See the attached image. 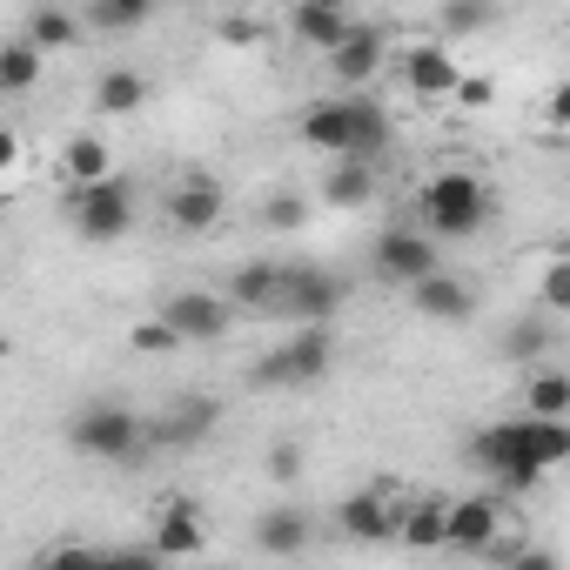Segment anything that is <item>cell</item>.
I'll use <instances>...</instances> for the list:
<instances>
[{"label": "cell", "mask_w": 570, "mask_h": 570, "mask_svg": "<svg viewBox=\"0 0 570 570\" xmlns=\"http://www.w3.org/2000/svg\"><path fill=\"white\" fill-rule=\"evenodd\" d=\"M268 476H275V483H296V476H303V443H296V436H282V443L268 450Z\"/></svg>", "instance_id": "35"}, {"label": "cell", "mask_w": 570, "mask_h": 570, "mask_svg": "<svg viewBox=\"0 0 570 570\" xmlns=\"http://www.w3.org/2000/svg\"><path fill=\"white\" fill-rule=\"evenodd\" d=\"M161 323H168L181 343H222V336H228V323H235V309H228V296L175 289V296H161Z\"/></svg>", "instance_id": "8"}, {"label": "cell", "mask_w": 570, "mask_h": 570, "mask_svg": "<svg viewBox=\"0 0 570 570\" xmlns=\"http://www.w3.org/2000/svg\"><path fill=\"white\" fill-rule=\"evenodd\" d=\"M148 14H155V0H88V28H108V35L141 28Z\"/></svg>", "instance_id": "31"}, {"label": "cell", "mask_w": 570, "mask_h": 570, "mask_svg": "<svg viewBox=\"0 0 570 570\" xmlns=\"http://www.w3.org/2000/svg\"><path fill=\"white\" fill-rule=\"evenodd\" d=\"M503 530V510L490 503V497H456V503H443V550H470V557H483V543Z\"/></svg>", "instance_id": "13"}, {"label": "cell", "mask_w": 570, "mask_h": 570, "mask_svg": "<svg viewBox=\"0 0 570 570\" xmlns=\"http://www.w3.org/2000/svg\"><path fill=\"white\" fill-rule=\"evenodd\" d=\"M68 222L81 242H121L135 228V188L121 175L101 181H68Z\"/></svg>", "instance_id": "4"}, {"label": "cell", "mask_w": 570, "mask_h": 570, "mask_svg": "<svg viewBox=\"0 0 570 570\" xmlns=\"http://www.w3.org/2000/svg\"><path fill=\"white\" fill-rule=\"evenodd\" d=\"M343 28H350V8H343V0H296V8H289V35H296L303 48H316V55H330V48L343 41Z\"/></svg>", "instance_id": "17"}, {"label": "cell", "mask_w": 570, "mask_h": 570, "mask_svg": "<svg viewBox=\"0 0 570 570\" xmlns=\"http://www.w3.org/2000/svg\"><path fill=\"white\" fill-rule=\"evenodd\" d=\"M202 503L195 497H168L155 510V537H148V557H195L202 550Z\"/></svg>", "instance_id": "14"}, {"label": "cell", "mask_w": 570, "mask_h": 570, "mask_svg": "<svg viewBox=\"0 0 570 570\" xmlns=\"http://www.w3.org/2000/svg\"><path fill=\"white\" fill-rule=\"evenodd\" d=\"M470 463H476V470H483L497 490H510V497H530V490L550 476V470H543V463L523 450V430H517V416H510V423H490V430H476V436H470Z\"/></svg>", "instance_id": "5"}, {"label": "cell", "mask_w": 570, "mask_h": 570, "mask_svg": "<svg viewBox=\"0 0 570 570\" xmlns=\"http://www.w3.org/2000/svg\"><path fill=\"white\" fill-rule=\"evenodd\" d=\"M523 410L530 416H570V376L563 370H537L523 383Z\"/></svg>", "instance_id": "28"}, {"label": "cell", "mask_w": 570, "mask_h": 570, "mask_svg": "<svg viewBox=\"0 0 570 570\" xmlns=\"http://www.w3.org/2000/svg\"><path fill=\"white\" fill-rule=\"evenodd\" d=\"M303 543H309V517H303L296 503H275V510L255 517V550H268V557H296Z\"/></svg>", "instance_id": "18"}, {"label": "cell", "mask_w": 570, "mask_h": 570, "mask_svg": "<svg viewBox=\"0 0 570 570\" xmlns=\"http://www.w3.org/2000/svg\"><path fill=\"white\" fill-rule=\"evenodd\" d=\"M262 222H268V228H303V222H309V202H303V195H268V202H262Z\"/></svg>", "instance_id": "34"}, {"label": "cell", "mask_w": 570, "mask_h": 570, "mask_svg": "<svg viewBox=\"0 0 570 570\" xmlns=\"http://www.w3.org/2000/svg\"><path fill=\"white\" fill-rule=\"evenodd\" d=\"M503 350H510L517 363H537V356H550V350H557V330H550V316H523V323H510V330H503Z\"/></svg>", "instance_id": "30"}, {"label": "cell", "mask_w": 570, "mask_h": 570, "mask_svg": "<svg viewBox=\"0 0 570 570\" xmlns=\"http://www.w3.org/2000/svg\"><path fill=\"white\" fill-rule=\"evenodd\" d=\"M537 309H543V316H570V255H550V262H543Z\"/></svg>", "instance_id": "32"}, {"label": "cell", "mask_w": 570, "mask_h": 570, "mask_svg": "<svg viewBox=\"0 0 570 570\" xmlns=\"http://www.w3.org/2000/svg\"><path fill=\"white\" fill-rule=\"evenodd\" d=\"M35 88H41V48L8 41L0 48V95H35Z\"/></svg>", "instance_id": "25"}, {"label": "cell", "mask_w": 570, "mask_h": 570, "mask_svg": "<svg viewBox=\"0 0 570 570\" xmlns=\"http://www.w3.org/2000/svg\"><path fill=\"white\" fill-rule=\"evenodd\" d=\"M128 350H141V356H175V350H188V343H181L161 316H148V323H135V330H128Z\"/></svg>", "instance_id": "33"}, {"label": "cell", "mask_w": 570, "mask_h": 570, "mask_svg": "<svg viewBox=\"0 0 570 570\" xmlns=\"http://www.w3.org/2000/svg\"><path fill=\"white\" fill-rule=\"evenodd\" d=\"M396 537H403L410 550H443V503H436V497L396 503Z\"/></svg>", "instance_id": "24"}, {"label": "cell", "mask_w": 570, "mask_h": 570, "mask_svg": "<svg viewBox=\"0 0 570 570\" xmlns=\"http://www.w3.org/2000/svg\"><path fill=\"white\" fill-rule=\"evenodd\" d=\"M450 101H463V108H490V101H497V81H490V75H456Z\"/></svg>", "instance_id": "36"}, {"label": "cell", "mask_w": 570, "mask_h": 570, "mask_svg": "<svg viewBox=\"0 0 570 570\" xmlns=\"http://www.w3.org/2000/svg\"><path fill=\"white\" fill-rule=\"evenodd\" d=\"M222 41H228V48H255V41H262V21H242V14H228V21H222Z\"/></svg>", "instance_id": "37"}, {"label": "cell", "mask_w": 570, "mask_h": 570, "mask_svg": "<svg viewBox=\"0 0 570 570\" xmlns=\"http://www.w3.org/2000/svg\"><path fill=\"white\" fill-rule=\"evenodd\" d=\"M296 135H303V148H316V155H343V148H350V95H343V101H316V108L296 121Z\"/></svg>", "instance_id": "19"}, {"label": "cell", "mask_w": 570, "mask_h": 570, "mask_svg": "<svg viewBox=\"0 0 570 570\" xmlns=\"http://www.w3.org/2000/svg\"><path fill=\"white\" fill-rule=\"evenodd\" d=\"M61 168H68V181H101V175H115L108 141H95V135H75V141L61 148Z\"/></svg>", "instance_id": "29"}, {"label": "cell", "mask_w": 570, "mask_h": 570, "mask_svg": "<svg viewBox=\"0 0 570 570\" xmlns=\"http://www.w3.org/2000/svg\"><path fill=\"white\" fill-rule=\"evenodd\" d=\"M370 262H376V275H383V282H396V289H403V282H416V275H430V268H436V248H430L423 235H410V228H383Z\"/></svg>", "instance_id": "15"}, {"label": "cell", "mask_w": 570, "mask_h": 570, "mask_svg": "<svg viewBox=\"0 0 570 570\" xmlns=\"http://www.w3.org/2000/svg\"><path fill=\"white\" fill-rule=\"evenodd\" d=\"M323 195H330L336 208H363V202H376V161H356V155H330Z\"/></svg>", "instance_id": "21"}, {"label": "cell", "mask_w": 570, "mask_h": 570, "mask_svg": "<svg viewBox=\"0 0 570 570\" xmlns=\"http://www.w3.org/2000/svg\"><path fill=\"white\" fill-rule=\"evenodd\" d=\"M68 443L81 456H95V463H135V456L155 450L148 443V423L135 410H121V403H81L68 416Z\"/></svg>", "instance_id": "2"}, {"label": "cell", "mask_w": 570, "mask_h": 570, "mask_svg": "<svg viewBox=\"0 0 570 570\" xmlns=\"http://www.w3.org/2000/svg\"><path fill=\"white\" fill-rule=\"evenodd\" d=\"M396 75H403V88L416 95V101H450V88H456V55L443 48V41H416L403 61H396Z\"/></svg>", "instance_id": "12"}, {"label": "cell", "mask_w": 570, "mask_h": 570, "mask_svg": "<svg viewBox=\"0 0 570 570\" xmlns=\"http://www.w3.org/2000/svg\"><path fill=\"white\" fill-rule=\"evenodd\" d=\"M215 423H222V403H215L208 390H195V396H175V403L148 423V443H161V450H195L202 436H215Z\"/></svg>", "instance_id": "10"}, {"label": "cell", "mask_w": 570, "mask_h": 570, "mask_svg": "<svg viewBox=\"0 0 570 570\" xmlns=\"http://www.w3.org/2000/svg\"><path fill=\"white\" fill-rule=\"evenodd\" d=\"M343 155H356V161H383L390 155V115L370 95H350V148Z\"/></svg>", "instance_id": "20"}, {"label": "cell", "mask_w": 570, "mask_h": 570, "mask_svg": "<svg viewBox=\"0 0 570 570\" xmlns=\"http://www.w3.org/2000/svg\"><path fill=\"white\" fill-rule=\"evenodd\" d=\"M14 161H21V135H14V128H0V175H8Z\"/></svg>", "instance_id": "38"}, {"label": "cell", "mask_w": 570, "mask_h": 570, "mask_svg": "<svg viewBox=\"0 0 570 570\" xmlns=\"http://www.w3.org/2000/svg\"><path fill=\"white\" fill-rule=\"evenodd\" d=\"M343 309V282L330 275V268H282V282H275V309L268 316H296V323H330Z\"/></svg>", "instance_id": "6"}, {"label": "cell", "mask_w": 570, "mask_h": 570, "mask_svg": "<svg viewBox=\"0 0 570 570\" xmlns=\"http://www.w3.org/2000/svg\"><path fill=\"white\" fill-rule=\"evenodd\" d=\"M141 101H148V75H141V68H108V75L95 81V108H101L108 121L141 115Z\"/></svg>", "instance_id": "23"}, {"label": "cell", "mask_w": 570, "mask_h": 570, "mask_svg": "<svg viewBox=\"0 0 570 570\" xmlns=\"http://www.w3.org/2000/svg\"><path fill=\"white\" fill-rule=\"evenodd\" d=\"M497 0H443L436 8V35H483V28H497Z\"/></svg>", "instance_id": "26"}, {"label": "cell", "mask_w": 570, "mask_h": 570, "mask_svg": "<svg viewBox=\"0 0 570 570\" xmlns=\"http://www.w3.org/2000/svg\"><path fill=\"white\" fill-rule=\"evenodd\" d=\"M275 282H282L275 262H248V268H235V275H228V309L268 316V309H275Z\"/></svg>", "instance_id": "22"}, {"label": "cell", "mask_w": 570, "mask_h": 570, "mask_svg": "<svg viewBox=\"0 0 570 570\" xmlns=\"http://www.w3.org/2000/svg\"><path fill=\"white\" fill-rule=\"evenodd\" d=\"M336 523L343 537H363V543H396V503L383 490H356L336 503Z\"/></svg>", "instance_id": "16"}, {"label": "cell", "mask_w": 570, "mask_h": 570, "mask_svg": "<svg viewBox=\"0 0 570 570\" xmlns=\"http://www.w3.org/2000/svg\"><path fill=\"white\" fill-rule=\"evenodd\" d=\"M403 289H410V309L430 316V323H470V316H476V282H463V275L430 268V275L403 282Z\"/></svg>", "instance_id": "11"}, {"label": "cell", "mask_w": 570, "mask_h": 570, "mask_svg": "<svg viewBox=\"0 0 570 570\" xmlns=\"http://www.w3.org/2000/svg\"><path fill=\"white\" fill-rule=\"evenodd\" d=\"M330 363H336L330 323H296V336L282 343V350H268V356L248 370V383H255V390H303V383H323Z\"/></svg>", "instance_id": "3"}, {"label": "cell", "mask_w": 570, "mask_h": 570, "mask_svg": "<svg viewBox=\"0 0 570 570\" xmlns=\"http://www.w3.org/2000/svg\"><path fill=\"white\" fill-rule=\"evenodd\" d=\"M21 41H35L41 55H55V48H75V41H81V21H75V14H61V8H35Z\"/></svg>", "instance_id": "27"}, {"label": "cell", "mask_w": 570, "mask_h": 570, "mask_svg": "<svg viewBox=\"0 0 570 570\" xmlns=\"http://www.w3.org/2000/svg\"><path fill=\"white\" fill-rule=\"evenodd\" d=\"M222 215H228V188H222L208 168H188V175L168 188V222H175L181 235H208Z\"/></svg>", "instance_id": "9"}, {"label": "cell", "mask_w": 570, "mask_h": 570, "mask_svg": "<svg viewBox=\"0 0 570 570\" xmlns=\"http://www.w3.org/2000/svg\"><path fill=\"white\" fill-rule=\"evenodd\" d=\"M323 61H330V75H336L343 88H370V81L383 75V61H390V35H383L376 21H350L343 41H336Z\"/></svg>", "instance_id": "7"}, {"label": "cell", "mask_w": 570, "mask_h": 570, "mask_svg": "<svg viewBox=\"0 0 570 570\" xmlns=\"http://www.w3.org/2000/svg\"><path fill=\"white\" fill-rule=\"evenodd\" d=\"M416 208H423L430 235H443V242H470V235H483V228L497 222V195H490V181L470 175V168L430 175L423 195H416Z\"/></svg>", "instance_id": "1"}]
</instances>
